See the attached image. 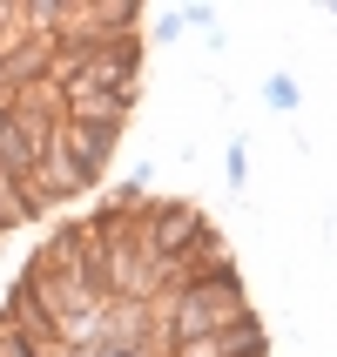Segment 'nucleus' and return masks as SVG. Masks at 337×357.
I'll return each instance as SVG.
<instances>
[{
  "label": "nucleus",
  "mask_w": 337,
  "mask_h": 357,
  "mask_svg": "<svg viewBox=\"0 0 337 357\" xmlns=\"http://www.w3.org/2000/svg\"><path fill=\"white\" fill-rule=\"evenodd\" d=\"M202 236H216V222H209V209L189 196H149V209H142V250H149V263H176L189 257Z\"/></svg>",
  "instance_id": "f03ea898"
},
{
  "label": "nucleus",
  "mask_w": 337,
  "mask_h": 357,
  "mask_svg": "<svg viewBox=\"0 0 337 357\" xmlns=\"http://www.w3.org/2000/svg\"><path fill=\"white\" fill-rule=\"evenodd\" d=\"M250 317H257V310H250L243 277H230V283H196V290H176V297L156 303V344H162V351H176V344L237 331V324H250Z\"/></svg>",
  "instance_id": "f257e3e1"
},
{
  "label": "nucleus",
  "mask_w": 337,
  "mask_h": 357,
  "mask_svg": "<svg viewBox=\"0 0 337 357\" xmlns=\"http://www.w3.org/2000/svg\"><path fill=\"white\" fill-rule=\"evenodd\" d=\"M0 101H7V61H0Z\"/></svg>",
  "instance_id": "ddd939ff"
},
{
  "label": "nucleus",
  "mask_w": 337,
  "mask_h": 357,
  "mask_svg": "<svg viewBox=\"0 0 337 357\" xmlns=\"http://www.w3.org/2000/svg\"><path fill=\"white\" fill-rule=\"evenodd\" d=\"M250 351H270L263 317L237 324V331H216V337H196V344H176V351H162V357H250Z\"/></svg>",
  "instance_id": "0eeeda50"
},
{
  "label": "nucleus",
  "mask_w": 337,
  "mask_h": 357,
  "mask_svg": "<svg viewBox=\"0 0 337 357\" xmlns=\"http://www.w3.org/2000/svg\"><path fill=\"white\" fill-rule=\"evenodd\" d=\"M95 351H162L156 344V303H108L95 331Z\"/></svg>",
  "instance_id": "39448f33"
},
{
  "label": "nucleus",
  "mask_w": 337,
  "mask_h": 357,
  "mask_svg": "<svg viewBox=\"0 0 337 357\" xmlns=\"http://www.w3.org/2000/svg\"><path fill=\"white\" fill-rule=\"evenodd\" d=\"M128 115H135V101L108 95V88H95V81H68L61 88V121H81V128H115V135H128Z\"/></svg>",
  "instance_id": "20e7f679"
},
{
  "label": "nucleus",
  "mask_w": 337,
  "mask_h": 357,
  "mask_svg": "<svg viewBox=\"0 0 337 357\" xmlns=\"http://www.w3.org/2000/svg\"><path fill=\"white\" fill-rule=\"evenodd\" d=\"M95 357H162V351H95Z\"/></svg>",
  "instance_id": "f8f14e48"
},
{
  "label": "nucleus",
  "mask_w": 337,
  "mask_h": 357,
  "mask_svg": "<svg viewBox=\"0 0 337 357\" xmlns=\"http://www.w3.org/2000/svg\"><path fill=\"white\" fill-rule=\"evenodd\" d=\"M88 189H95V182L81 176L75 162L61 155V149H47V155H40V169H34V196L47 202V209H54V202H75V196H88Z\"/></svg>",
  "instance_id": "6e6552de"
},
{
  "label": "nucleus",
  "mask_w": 337,
  "mask_h": 357,
  "mask_svg": "<svg viewBox=\"0 0 337 357\" xmlns=\"http://www.w3.org/2000/svg\"><path fill=\"white\" fill-rule=\"evenodd\" d=\"M182 34H189L182 7H162V14H156V27H149V40H182Z\"/></svg>",
  "instance_id": "9b49d317"
},
{
  "label": "nucleus",
  "mask_w": 337,
  "mask_h": 357,
  "mask_svg": "<svg viewBox=\"0 0 337 357\" xmlns=\"http://www.w3.org/2000/svg\"><path fill=\"white\" fill-rule=\"evenodd\" d=\"M54 149L75 162L88 182H101V176H108V162H115V149H121V135H115V128H81V121H61V128H54Z\"/></svg>",
  "instance_id": "423d86ee"
},
{
  "label": "nucleus",
  "mask_w": 337,
  "mask_h": 357,
  "mask_svg": "<svg viewBox=\"0 0 337 357\" xmlns=\"http://www.w3.org/2000/svg\"><path fill=\"white\" fill-rule=\"evenodd\" d=\"M263 108H270V115H297V81L270 75V81H263Z\"/></svg>",
  "instance_id": "1a4fd4ad"
},
{
  "label": "nucleus",
  "mask_w": 337,
  "mask_h": 357,
  "mask_svg": "<svg viewBox=\"0 0 337 357\" xmlns=\"http://www.w3.org/2000/svg\"><path fill=\"white\" fill-rule=\"evenodd\" d=\"M81 81H95L121 101H142V34H115L81 61Z\"/></svg>",
  "instance_id": "7ed1b4c3"
},
{
  "label": "nucleus",
  "mask_w": 337,
  "mask_h": 357,
  "mask_svg": "<svg viewBox=\"0 0 337 357\" xmlns=\"http://www.w3.org/2000/svg\"><path fill=\"white\" fill-rule=\"evenodd\" d=\"M223 182H230V189L250 182V142L243 135H230V149H223Z\"/></svg>",
  "instance_id": "9d476101"
}]
</instances>
